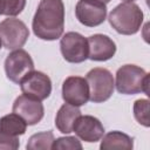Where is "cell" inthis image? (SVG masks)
Returning a JSON list of instances; mask_svg holds the SVG:
<instances>
[{"mask_svg":"<svg viewBox=\"0 0 150 150\" xmlns=\"http://www.w3.org/2000/svg\"><path fill=\"white\" fill-rule=\"evenodd\" d=\"M32 28L41 40L53 41L63 34L64 5L62 0H41L34 14Z\"/></svg>","mask_w":150,"mask_h":150,"instance_id":"6da1fadb","label":"cell"},{"mask_svg":"<svg viewBox=\"0 0 150 150\" xmlns=\"http://www.w3.org/2000/svg\"><path fill=\"white\" fill-rule=\"evenodd\" d=\"M143 12L134 2H122L109 14V23L120 34L134 35L143 23Z\"/></svg>","mask_w":150,"mask_h":150,"instance_id":"7a4b0ae2","label":"cell"},{"mask_svg":"<svg viewBox=\"0 0 150 150\" xmlns=\"http://www.w3.org/2000/svg\"><path fill=\"white\" fill-rule=\"evenodd\" d=\"M116 89L123 95H149V74L136 64H124L116 71Z\"/></svg>","mask_w":150,"mask_h":150,"instance_id":"3957f363","label":"cell"},{"mask_svg":"<svg viewBox=\"0 0 150 150\" xmlns=\"http://www.w3.org/2000/svg\"><path fill=\"white\" fill-rule=\"evenodd\" d=\"M89 87V100L94 103H102L109 100L115 89L112 74L105 68H93L86 76Z\"/></svg>","mask_w":150,"mask_h":150,"instance_id":"277c9868","label":"cell"},{"mask_svg":"<svg viewBox=\"0 0 150 150\" xmlns=\"http://www.w3.org/2000/svg\"><path fill=\"white\" fill-rule=\"evenodd\" d=\"M29 38L26 23L16 18H7L0 22V39L6 49L21 48Z\"/></svg>","mask_w":150,"mask_h":150,"instance_id":"5b68a950","label":"cell"},{"mask_svg":"<svg viewBox=\"0 0 150 150\" xmlns=\"http://www.w3.org/2000/svg\"><path fill=\"white\" fill-rule=\"evenodd\" d=\"M34 70V62L30 55L19 48L9 53L5 60V71L8 80L20 84L22 79Z\"/></svg>","mask_w":150,"mask_h":150,"instance_id":"8992f818","label":"cell"},{"mask_svg":"<svg viewBox=\"0 0 150 150\" xmlns=\"http://www.w3.org/2000/svg\"><path fill=\"white\" fill-rule=\"evenodd\" d=\"M63 59L70 63H81L88 59V40L77 32L66 33L60 41Z\"/></svg>","mask_w":150,"mask_h":150,"instance_id":"52a82bcc","label":"cell"},{"mask_svg":"<svg viewBox=\"0 0 150 150\" xmlns=\"http://www.w3.org/2000/svg\"><path fill=\"white\" fill-rule=\"evenodd\" d=\"M75 15L83 26H100L107 18V4L100 0H79L75 7Z\"/></svg>","mask_w":150,"mask_h":150,"instance_id":"ba28073f","label":"cell"},{"mask_svg":"<svg viewBox=\"0 0 150 150\" xmlns=\"http://www.w3.org/2000/svg\"><path fill=\"white\" fill-rule=\"evenodd\" d=\"M20 87L22 94L39 101L46 100L52 94V81L49 76L38 70H33L25 76L20 82Z\"/></svg>","mask_w":150,"mask_h":150,"instance_id":"9c48e42d","label":"cell"},{"mask_svg":"<svg viewBox=\"0 0 150 150\" xmlns=\"http://www.w3.org/2000/svg\"><path fill=\"white\" fill-rule=\"evenodd\" d=\"M62 98L75 107L84 105L89 101V87L87 80L81 76H69L62 84Z\"/></svg>","mask_w":150,"mask_h":150,"instance_id":"30bf717a","label":"cell"},{"mask_svg":"<svg viewBox=\"0 0 150 150\" xmlns=\"http://www.w3.org/2000/svg\"><path fill=\"white\" fill-rule=\"evenodd\" d=\"M13 112L18 114L27 125H34L42 120L45 108L41 101L22 94L15 98L13 103Z\"/></svg>","mask_w":150,"mask_h":150,"instance_id":"8fae6325","label":"cell"},{"mask_svg":"<svg viewBox=\"0 0 150 150\" xmlns=\"http://www.w3.org/2000/svg\"><path fill=\"white\" fill-rule=\"evenodd\" d=\"M75 135L88 143H95L104 135V127L101 121L91 115H80L73 127Z\"/></svg>","mask_w":150,"mask_h":150,"instance_id":"7c38bea8","label":"cell"},{"mask_svg":"<svg viewBox=\"0 0 150 150\" xmlns=\"http://www.w3.org/2000/svg\"><path fill=\"white\" fill-rule=\"evenodd\" d=\"M88 59L91 61H108L116 53V43L104 34H94L88 39Z\"/></svg>","mask_w":150,"mask_h":150,"instance_id":"4fadbf2b","label":"cell"},{"mask_svg":"<svg viewBox=\"0 0 150 150\" xmlns=\"http://www.w3.org/2000/svg\"><path fill=\"white\" fill-rule=\"evenodd\" d=\"M80 115H81V110L79 109V107L71 105L69 103L62 104L55 116L56 129L62 134L73 132L74 123Z\"/></svg>","mask_w":150,"mask_h":150,"instance_id":"5bb4252c","label":"cell"},{"mask_svg":"<svg viewBox=\"0 0 150 150\" xmlns=\"http://www.w3.org/2000/svg\"><path fill=\"white\" fill-rule=\"evenodd\" d=\"M100 149L112 150V149H125L130 150L134 148V139L122 131H110L102 136Z\"/></svg>","mask_w":150,"mask_h":150,"instance_id":"9a60e30c","label":"cell"},{"mask_svg":"<svg viewBox=\"0 0 150 150\" xmlns=\"http://www.w3.org/2000/svg\"><path fill=\"white\" fill-rule=\"evenodd\" d=\"M27 123L15 112L5 115L0 118V130L11 136H21L26 132Z\"/></svg>","mask_w":150,"mask_h":150,"instance_id":"2e32d148","label":"cell"},{"mask_svg":"<svg viewBox=\"0 0 150 150\" xmlns=\"http://www.w3.org/2000/svg\"><path fill=\"white\" fill-rule=\"evenodd\" d=\"M54 139V134L50 130L38 132L29 137L26 148L28 150H50Z\"/></svg>","mask_w":150,"mask_h":150,"instance_id":"e0dca14e","label":"cell"},{"mask_svg":"<svg viewBox=\"0 0 150 150\" xmlns=\"http://www.w3.org/2000/svg\"><path fill=\"white\" fill-rule=\"evenodd\" d=\"M132 109H134V116H135L136 121L139 124L148 128L150 125V122H149V101L146 98L136 100Z\"/></svg>","mask_w":150,"mask_h":150,"instance_id":"ac0fdd59","label":"cell"},{"mask_svg":"<svg viewBox=\"0 0 150 150\" xmlns=\"http://www.w3.org/2000/svg\"><path fill=\"white\" fill-rule=\"evenodd\" d=\"M26 6V0H0V15L16 16Z\"/></svg>","mask_w":150,"mask_h":150,"instance_id":"d6986e66","label":"cell"},{"mask_svg":"<svg viewBox=\"0 0 150 150\" xmlns=\"http://www.w3.org/2000/svg\"><path fill=\"white\" fill-rule=\"evenodd\" d=\"M52 149L53 150H67V149H69V150H81L82 144L74 136L59 137V138L54 139Z\"/></svg>","mask_w":150,"mask_h":150,"instance_id":"ffe728a7","label":"cell"},{"mask_svg":"<svg viewBox=\"0 0 150 150\" xmlns=\"http://www.w3.org/2000/svg\"><path fill=\"white\" fill-rule=\"evenodd\" d=\"M20 146V141L16 136H11L0 130V150H16Z\"/></svg>","mask_w":150,"mask_h":150,"instance_id":"44dd1931","label":"cell"},{"mask_svg":"<svg viewBox=\"0 0 150 150\" xmlns=\"http://www.w3.org/2000/svg\"><path fill=\"white\" fill-rule=\"evenodd\" d=\"M100 1H102V2H104V4H108V2H110L111 0H100Z\"/></svg>","mask_w":150,"mask_h":150,"instance_id":"7402d4cb","label":"cell"},{"mask_svg":"<svg viewBox=\"0 0 150 150\" xmlns=\"http://www.w3.org/2000/svg\"><path fill=\"white\" fill-rule=\"evenodd\" d=\"M124 2H132V1H135V0H123Z\"/></svg>","mask_w":150,"mask_h":150,"instance_id":"603a6c76","label":"cell"},{"mask_svg":"<svg viewBox=\"0 0 150 150\" xmlns=\"http://www.w3.org/2000/svg\"><path fill=\"white\" fill-rule=\"evenodd\" d=\"M1 46H2V43H1V39H0V49H1Z\"/></svg>","mask_w":150,"mask_h":150,"instance_id":"cb8c5ba5","label":"cell"}]
</instances>
